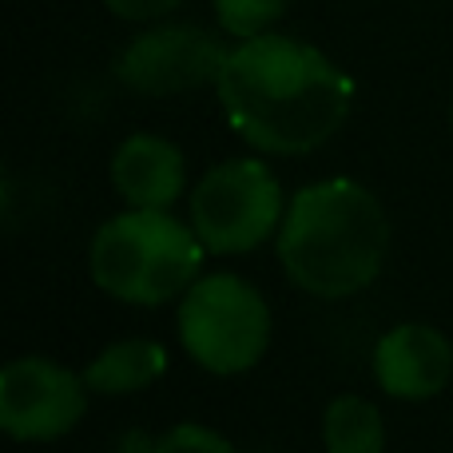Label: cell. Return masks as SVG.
Segmentation results:
<instances>
[{
  "instance_id": "1",
  "label": "cell",
  "mask_w": 453,
  "mask_h": 453,
  "mask_svg": "<svg viewBox=\"0 0 453 453\" xmlns=\"http://www.w3.org/2000/svg\"><path fill=\"white\" fill-rule=\"evenodd\" d=\"M223 116L266 156H306L342 132L354 80L322 48L287 32H258L226 52L215 80Z\"/></svg>"
},
{
  "instance_id": "2",
  "label": "cell",
  "mask_w": 453,
  "mask_h": 453,
  "mask_svg": "<svg viewBox=\"0 0 453 453\" xmlns=\"http://www.w3.org/2000/svg\"><path fill=\"white\" fill-rule=\"evenodd\" d=\"M390 250V219L370 188L322 180L290 199L279 226V263L298 290L346 298L378 279Z\"/></svg>"
},
{
  "instance_id": "3",
  "label": "cell",
  "mask_w": 453,
  "mask_h": 453,
  "mask_svg": "<svg viewBox=\"0 0 453 453\" xmlns=\"http://www.w3.org/2000/svg\"><path fill=\"white\" fill-rule=\"evenodd\" d=\"M203 239L156 207H132L96 231L88 271L104 295L135 306L183 298L203 271Z\"/></svg>"
},
{
  "instance_id": "4",
  "label": "cell",
  "mask_w": 453,
  "mask_h": 453,
  "mask_svg": "<svg viewBox=\"0 0 453 453\" xmlns=\"http://www.w3.org/2000/svg\"><path fill=\"white\" fill-rule=\"evenodd\" d=\"M180 342L207 374H247L271 346L266 298L239 274L196 279L180 298Z\"/></svg>"
},
{
  "instance_id": "5",
  "label": "cell",
  "mask_w": 453,
  "mask_h": 453,
  "mask_svg": "<svg viewBox=\"0 0 453 453\" xmlns=\"http://www.w3.org/2000/svg\"><path fill=\"white\" fill-rule=\"evenodd\" d=\"M282 188L258 159H226L191 191V226L211 255H247L282 226Z\"/></svg>"
},
{
  "instance_id": "6",
  "label": "cell",
  "mask_w": 453,
  "mask_h": 453,
  "mask_svg": "<svg viewBox=\"0 0 453 453\" xmlns=\"http://www.w3.org/2000/svg\"><path fill=\"white\" fill-rule=\"evenodd\" d=\"M231 48L199 24H156L116 56V76L140 96H183L219 80Z\"/></svg>"
},
{
  "instance_id": "7",
  "label": "cell",
  "mask_w": 453,
  "mask_h": 453,
  "mask_svg": "<svg viewBox=\"0 0 453 453\" xmlns=\"http://www.w3.org/2000/svg\"><path fill=\"white\" fill-rule=\"evenodd\" d=\"M84 410V374L60 362L28 354L0 370V426L12 441H56L76 430Z\"/></svg>"
},
{
  "instance_id": "8",
  "label": "cell",
  "mask_w": 453,
  "mask_h": 453,
  "mask_svg": "<svg viewBox=\"0 0 453 453\" xmlns=\"http://www.w3.org/2000/svg\"><path fill=\"white\" fill-rule=\"evenodd\" d=\"M453 374V342L430 322H402L374 346V378L398 402H430Z\"/></svg>"
},
{
  "instance_id": "9",
  "label": "cell",
  "mask_w": 453,
  "mask_h": 453,
  "mask_svg": "<svg viewBox=\"0 0 453 453\" xmlns=\"http://www.w3.org/2000/svg\"><path fill=\"white\" fill-rule=\"evenodd\" d=\"M183 151L164 135H127L111 156V183L119 199L132 207H156L167 211L183 196Z\"/></svg>"
},
{
  "instance_id": "10",
  "label": "cell",
  "mask_w": 453,
  "mask_h": 453,
  "mask_svg": "<svg viewBox=\"0 0 453 453\" xmlns=\"http://www.w3.org/2000/svg\"><path fill=\"white\" fill-rule=\"evenodd\" d=\"M167 370V350L156 338H124L100 350L84 366V382L96 394H135L164 378Z\"/></svg>"
},
{
  "instance_id": "11",
  "label": "cell",
  "mask_w": 453,
  "mask_h": 453,
  "mask_svg": "<svg viewBox=\"0 0 453 453\" xmlns=\"http://www.w3.org/2000/svg\"><path fill=\"white\" fill-rule=\"evenodd\" d=\"M322 441H326V453H382V410L374 402L358 398V394H338L322 414Z\"/></svg>"
},
{
  "instance_id": "12",
  "label": "cell",
  "mask_w": 453,
  "mask_h": 453,
  "mask_svg": "<svg viewBox=\"0 0 453 453\" xmlns=\"http://www.w3.org/2000/svg\"><path fill=\"white\" fill-rule=\"evenodd\" d=\"M215 4V20L226 36L247 40L258 32H271L279 24V16L287 12L290 0H211Z\"/></svg>"
},
{
  "instance_id": "13",
  "label": "cell",
  "mask_w": 453,
  "mask_h": 453,
  "mask_svg": "<svg viewBox=\"0 0 453 453\" xmlns=\"http://www.w3.org/2000/svg\"><path fill=\"white\" fill-rule=\"evenodd\" d=\"M156 453H234V446L223 434L207 430V426L183 422V426H172V430L156 441Z\"/></svg>"
},
{
  "instance_id": "14",
  "label": "cell",
  "mask_w": 453,
  "mask_h": 453,
  "mask_svg": "<svg viewBox=\"0 0 453 453\" xmlns=\"http://www.w3.org/2000/svg\"><path fill=\"white\" fill-rule=\"evenodd\" d=\"M180 4L183 0H104V8H108L111 16H119V20H127V24L164 20V16H172Z\"/></svg>"
},
{
  "instance_id": "15",
  "label": "cell",
  "mask_w": 453,
  "mask_h": 453,
  "mask_svg": "<svg viewBox=\"0 0 453 453\" xmlns=\"http://www.w3.org/2000/svg\"><path fill=\"white\" fill-rule=\"evenodd\" d=\"M111 453H156V441H151L148 434L132 430V434H127V438H119V446L111 449Z\"/></svg>"
},
{
  "instance_id": "16",
  "label": "cell",
  "mask_w": 453,
  "mask_h": 453,
  "mask_svg": "<svg viewBox=\"0 0 453 453\" xmlns=\"http://www.w3.org/2000/svg\"><path fill=\"white\" fill-rule=\"evenodd\" d=\"M449 124H453V100H449Z\"/></svg>"
}]
</instances>
